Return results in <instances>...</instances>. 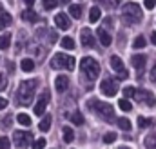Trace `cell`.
<instances>
[{
    "label": "cell",
    "instance_id": "6da1fadb",
    "mask_svg": "<svg viewBox=\"0 0 156 149\" xmlns=\"http://www.w3.org/2000/svg\"><path fill=\"white\" fill-rule=\"evenodd\" d=\"M35 89H37V80H24L16 89V102L22 106H29L35 98Z\"/></svg>",
    "mask_w": 156,
    "mask_h": 149
},
{
    "label": "cell",
    "instance_id": "7a4b0ae2",
    "mask_svg": "<svg viewBox=\"0 0 156 149\" xmlns=\"http://www.w3.org/2000/svg\"><path fill=\"white\" fill-rule=\"evenodd\" d=\"M87 107H89L91 111H94L96 114H100L104 120H107V122H115V109H113L111 104H105V102H102V100L93 98V100L87 102Z\"/></svg>",
    "mask_w": 156,
    "mask_h": 149
},
{
    "label": "cell",
    "instance_id": "3957f363",
    "mask_svg": "<svg viewBox=\"0 0 156 149\" xmlns=\"http://www.w3.org/2000/svg\"><path fill=\"white\" fill-rule=\"evenodd\" d=\"M80 71H83V74L89 80H96L98 74H100V64L91 56H83L80 60Z\"/></svg>",
    "mask_w": 156,
    "mask_h": 149
},
{
    "label": "cell",
    "instance_id": "277c9868",
    "mask_svg": "<svg viewBox=\"0 0 156 149\" xmlns=\"http://www.w3.org/2000/svg\"><path fill=\"white\" fill-rule=\"evenodd\" d=\"M122 15H123V18H125V22L127 24H136V22H140L142 20V7L138 5V4H134V2H129V4H125L123 7H122Z\"/></svg>",
    "mask_w": 156,
    "mask_h": 149
},
{
    "label": "cell",
    "instance_id": "5b68a950",
    "mask_svg": "<svg viewBox=\"0 0 156 149\" xmlns=\"http://www.w3.org/2000/svg\"><path fill=\"white\" fill-rule=\"evenodd\" d=\"M75 56H69V55H64V53H58L51 58V67L53 69H67V71H73L75 69Z\"/></svg>",
    "mask_w": 156,
    "mask_h": 149
},
{
    "label": "cell",
    "instance_id": "8992f818",
    "mask_svg": "<svg viewBox=\"0 0 156 149\" xmlns=\"http://www.w3.org/2000/svg\"><path fill=\"white\" fill-rule=\"evenodd\" d=\"M31 140H33V135L27 133V131H15L13 133V142L16 144L18 149H26Z\"/></svg>",
    "mask_w": 156,
    "mask_h": 149
},
{
    "label": "cell",
    "instance_id": "52a82bcc",
    "mask_svg": "<svg viewBox=\"0 0 156 149\" xmlns=\"http://www.w3.org/2000/svg\"><path fill=\"white\" fill-rule=\"evenodd\" d=\"M100 91L105 95V96H115L118 93V82L116 80H113V78H104L102 80V84H100Z\"/></svg>",
    "mask_w": 156,
    "mask_h": 149
},
{
    "label": "cell",
    "instance_id": "ba28073f",
    "mask_svg": "<svg viewBox=\"0 0 156 149\" xmlns=\"http://www.w3.org/2000/svg\"><path fill=\"white\" fill-rule=\"evenodd\" d=\"M134 98L136 100H140L144 106H147V107H153L156 104V100H154V96L149 93V91H145V89H138L136 93H134Z\"/></svg>",
    "mask_w": 156,
    "mask_h": 149
},
{
    "label": "cell",
    "instance_id": "9c48e42d",
    "mask_svg": "<svg viewBox=\"0 0 156 149\" xmlns=\"http://www.w3.org/2000/svg\"><path fill=\"white\" fill-rule=\"evenodd\" d=\"M111 66H113V69L118 73V78L125 80V78L129 76V73L125 71V67H123V62H122V58H120V56H116V55H113V56H111Z\"/></svg>",
    "mask_w": 156,
    "mask_h": 149
},
{
    "label": "cell",
    "instance_id": "30bf717a",
    "mask_svg": "<svg viewBox=\"0 0 156 149\" xmlns=\"http://www.w3.org/2000/svg\"><path fill=\"white\" fill-rule=\"evenodd\" d=\"M47 102H49V91H44V93L38 96L37 104H35V114H37V116H40V114H44V113H45Z\"/></svg>",
    "mask_w": 156,
    "mask_h": 149
},
{
    "label": "cell",
    "instance_id": "8fae6325",
    "mask_svg": "<svg viewBox=\"0 0 156 149\" xmlns=\"http://www.w3.org/2000/svg\"><path fill=\"white\" fill-rule=\"evenodd\" d=\"M55 24H56L58 29H64V31L71 27V20H69V16H67L66 13H58V15L55 16Z\"/></svg>",
    "mask_w": 156,
    "mask_h": 149
},
{
    "label": "cell",
    "instance_id": "7c38bea8",
    "mask_svg": "<svg viewBox=\"0 0 156 149\" xmlns=\"http://www.w3.org/2000/svg\"><path fill=\"white\" fill-rule=\"evenodd\" d=\"M80 38H82V44L85 47H94V37H93V31L91 29L83 27L82 33H80Z\"/></svg>",
    "mask_w": 156,
    "mask_h": 149
},
{
    "label": "cell",
    "instance_id": "4fadbf2b",
    "mask_svg": "<svg viewBox=\"0 0 156 149\" xmlns=\"http://www.w3.org/2000/svg\"><path fill=\"white\" fill-rule=\"evenodd\" d=\"M55 87H56V91H58V93H64V91L69 87V78H67V76H64V74H58V76H56V80H55Z\"/></svg>",
    "mask_w": 156,
    "mask_h": 149
},
{
    "label": "cell",
    "instance_id": "5bb4252c",
    "mask_svg": "<svg viewBox=\"0 0 156 149\" xmlns=\"http://www.w3.org/2000/svg\"><path fill=\"white\" fill-rule=\"evenodd\" d=\"M96 37H98V40H100V44H102V45H105V47H109V45H111V42H113L111 35H109L104 27H100V29L96 31Z\"/></svg>",
    "mask_w": 156,
    "mask_h": 149
},
{
    "label": "cell",
    "instance_id": "9a60e30c",
    "mask_svg": "<svg viewBox=\"0 0 156 149\" xmlns=\"http://www.w3.org/2000/svg\"><path fill=\"white\" fill-rule=\"evenodd\" d=\"M131 64H133V67H136V69H144L145 64H147V56H145V55H136V56L131 58Z\"/></svg>",
    "mask_w": 156,
    "mask_h": 149
},
{
    "label": "cell",
    "instance_id": "2e32d148",
    "mask_svg": "<svg viewBox=\"0 0 156 149\" xmlns=\"http://www.w3.org/2000/svg\"><path fill=\"white\" fill-rule=\"evenodd\" d=\"M100 16H102L100 7H96V5H94V7H91V9H89V20H91L93 24H94V22H98V20H100Z\"/></svg>",
    "mask_w": 156,
    "mask_h": 149
},
{
    "label": "cell",
    "instance_id": "e0dca14e",
    "mask_svg": "<svg viewBox=\"0 0 156 149\" xmlns=\"http://www.w3.org/2000/svg\"><path fill=\"white\" fill-rule=\"evenodd\" d=\"M20 67H22V71H26V73H31V71L35 69V62H33L31 58H24V60L20 62Z\"/></svg>",
    "mask_w": 156,
    "mask_h": 149
},
{
    "label": "cell",
    "instance_id": "ac0fdd59",
    "mask_svg": "<svg viewBox=\"0 0 156 149\" xmlns=\"http://www.w3.org/2000/svg\"><path fill=\"white\" fill-rule=\"evenodd\" d=\"M49 127H51V116H49V114H45V116L42 118V122L38 124V129L42 131V133H47V131H49Z\"/></svg>",
    "mask_w": 156,
    "mask_h": 149
},
{
    "label": "cell",
    "instance_id": "d6986e66",
    "mask_svg": "<svg viewBox=\"0 0 156 149\" xmlns=\"http://www.w3.org/2000/svg\"><path fill=\"white\" fill-rule=\"evenodd\" d=\"M22 18H24L26 22H37V20H38V16L35 15L33 9H26V11L22 13Z\"/></svg>",
    "mask_w": 156,
    "mask_h": 149
},
{
    "label": "cell",
    "instance_id": "ffe728a7",
    "mask_svg": "<svg viewBox=\"0 0 156 149\" xmlns=\"http://www.w3.org/2000/svg\"><path fill=\"white\" fill-rule=\"evenodd\" d=\"M60 45H62L64 49H69V51H71V49H75V40L71 37H64L60 40Z\"/></svg>",
    "mask_w": 156,
    "mask_h": 149
},
{
    "label": "cell",
    "instance_id": "44dd1931",
    "mask_svg": "<svg viewBox=\"0 0 156 149\" xmlns=\"http://www.w3.org/2000/svg\"><path fill=\"white\" fill-rule=\"evenodd\" d=\"M145 45H147V40H145V37H142V35L136 37L134 42H133V47H134V49H144Z\"/></svg>",
    "mask_w": 156,
    "mask_h": 149
},
{
    "label": "cell",
    "instance_id": "7402d4cb",
    "mask_svg": "<svg viewBox=\"0 0 156 149\" xmlns=\"http://www.w3.org/2000/svg\"><path fill=\"white\" fill-rule=\"evenodd\" d=\"M64 140H66V144H71L75 140V131L71 127H64Z\"/></svg>",
    "mask_w": 156,
    "mask_h": 149
},
{
    "label": "cell",
    "instance_id": "603a6c76",
    "mask_svg": "<svg viewBox=\"0 0 156 149\" xmlns=\"http://www.w3.org/2000/svg\"><path fill=\"white\" fill-rule=\"evenodd\" d=\"M69 13H71L73 18H80V16H82V7H80L78 4H71V5H69Z\"/></svg>",
    "mask_w": 156,
    "mask_h": 149
},
{
    "label": "cell",
    "instance_id": "cb8c5ba5",
    "mask_svg": "<svg viewBox=\"0 0 156 149\" xmlns=\"http://www.w3.org/2000/svg\"><path fill=\"white\" fill-rule=\"evenodd\" d=\"M16 120H18V124H22V125H31V116L26 114V113L16 114Z\"/></svg>",
    "mask_w": 156,
    "mask_h": 149
},
{
    "label": "cell",
    "instance_id": "d4e9b609",
    "mask_svg": "<svg viewBox=\"0 0 156 149\" xmlns=\"http://www.w3.org/2000/svg\"><path fill=\"white\" fill-rule=\"evenodd\" d=\"M154 122H153V118H144V116H138V125H140V129H145V127H151Z\"/></svg>",
    "mask_w": 156,
    "mask_h": 149
},
{
    "label": "cell",
    "instance_id": "484cf974",
    "mask_svg": "<svg viewBox=\"0 0 156 149\" xmlns=\"http://www.w3.org/2000/svg\"><path fill=\"white\" fill-rule=\"evenodd\" d=\"M11 44V35L5 33V35H0V49H7Z\"/></svg>",
    "mask_w": 156,
    "mask_h": 149
},
{
    "label": "cell",
    "instance_id": "4316f807",
    "mask_svg": "<svg viewBox=\"0 0 156 149\" xmlns=\"http://www.w3.org/2000/svg\"><path fill=\"white\" fill-rule=\"evenodd\" d=\"M71 122H73V124H75V125H82V124H83V114H82V113H73V114H71Z\"/></svg>",
    "mask_w": 156,
    "mask_h": 149
},
{
    "label": "cell",
    "instance_id": "83f0119b",
    "mask_svg": "<svg viewBox=\"0 0 156 149\" xmlns=\"http://www.w3.org/2000/svg\"><path fill=\"white\" fill-rule=\"evenodd\" d=\"M116 122H118V127H120V129H123V131H129V129H131V122H129L127 118H118Z\"/></svg>",
    "mask_w": 156,
    "mask_h": 149
},
{
    "label": "cell",
    "instance_id": "f1b7e54d",
    "mask_svg": "<svg viewBox=\"0 0 156 149\" xmlns=\"http://www.w3.org/2000/svg\"><path fill=\"white\" fill-rule=\"evenodd\" d=\"M145 149H156V135H151L145 138Z\"/></svg>",
    "mask_w": 156,
    "mask_h": 149
},
{
    "label": "cell",
    "instance_id": "f546056e",
    "mask_svg": "<svg viewBox=\"0 0 156 149\" xmlns=\"http://www.w3.org/2000/svg\"><path fill=\"white\" fill-rule=\"evenodd\" d=\"M118 106H120V109H122V111H131V109H133V104H131L127 98L120 100V102H118Z\"/></svg>",
    "mask_w": 156,
    "mask_h": 149
},
{
    "label": "cell",
    "instance_id": "4dcf8cb0",
    "mask_svg": "<svg viewBox=\"0 0 156 149\" xmlns=\"http://www.w3.org/2000/svg\"><path fill=\"white\" fill-rule=\"evenodd\" d=\"M42 5H44V9H47V11H49V9H55V7L58 5V2H56V0H44V4H42Z\"/></svg>",
    "mask_w": 156,
    "mask_h": 149
},
{
    "label": "cell",
    "instance_id": "1f68e13d",
    "mask_svg": "<svg viewBox=\"0 0 156 149\" xmlns=\"http://www.w3.org/2000/svg\"><path fill=\"white\" fill-rule=\"evenodd\" d=\"M115 140H116V133H105L104 135V142L105 144H113Z\"/></svg>",
    "mask_w": 156,
    "mask_h": 149
},
{
    "label": "cell",
    "instance_id": "d6a6232c",
    "mask_svg": "<svg viewBox=\"0 0 156 149\" xmlns=\"http://www.w3.org/2000/svg\"><path fill=\"white\" fill-rule=\"evenodd\" d=\"M45 144H47L45 138H38V140H35V144L31 146V149H44L45 147Z\"/></svg>",
    "mask_w": 156,
    "mask_h": 149
},
{
    "label": "cell",
    "instance_id": "836d02e7",
    "mask_svg": "<svg viewBox=\"0 0 156 149\" xmlns=\"http://www.w3.org/2000/svg\"><path fill=\"white\" fill-rule=\"evenodd\" d=\"M0 20H2L4 24H11V20H13V18H11V15H9V13L0 11Z\"/></svg>",
    "mask_w": 156,
    "mask_h": 149
},
{
    "label": "cell",
    "instance_id": "e575fe53",
    "mask_svg": "<svg viewBox=\"0 0 156 149\" xmlns=\"http://www.w3.org/2000/svg\"><path fill=\"white\" fill-rule=\"evenodd\" d=\"M9 138L7 136H0V149H9Z\"/></svg>",
    "mask_w": 156,
    "mask_h": 149
},
{
    "label": "cell",
    "instance_id": "d590c367",
    "mask_svg": "<svg viewBox=\"0 0 156 149\" xmlns=\"http://www.w3.org/2000/svg\"><path fill=\"white\" fill-rule=\"evenodd\" d=\"M134 93H136V89H134V87H125V89H123V95H125V98H131V96H134Z\"/></svg>",
    "mask_w": 156,
    "mask_h": 149
},
{
    "label": "cell",
    "instance_id": "8d00e7d4",
    "mask_svg": "<svg viewBox=\"0 0 156 149\" xmlns=\"http://www.w3.org/2000/svg\"><path fill=\"white\" fill-rule=\"evenodd\" d=\"M5 87H7V78L4 74H0V91H4Z\"/></svg>",
    "mask_w": 156,
    "mask_h": 149
},
{
    "label": "cell",
    "instance_id": "74e56055",
    "mask_svg": "<svg viewBox=\"0 0 156 149\" xmlns=\"http://www.w3.org/2000/svg\"><path fill=\"white\" fill-rule=\"evenodd\" d=\"M144 5H145L147 9H153L156 5V0H144Z\"/></svg>",
    "mask_w": 156,
    "mask_h": 149
},
{
    "label": "cell",
    "instance_id": "f35d334b",
    "mask_svg": "<svg viewBox=\"0 0 156 149\" xmlns=\"http://www.w3.org/2000/svg\"><path fill=\"white\" fill-rule=\"evenodd\" d=\"M151 82L156 85V66L153 67V71H151Z\"/></svg>",
    "mask_w": 156,
    "mask_h": 149
},
{
    "label": "cell",
    "instance_id": "ab89813d",
    "mask_svg": "<svg viewBox=\"0 0 156 149\" xmlns=\"http://www.w3.org/2000/svg\"><path fill=\"white\" fill-rule=\"evenodd\" d=\"M9 124H11V118H9V116H5V118L2 120V125H4V127H5V125L9 127Z\"/></svg>",
    "mask_w": 156,
    "mask_h": 149
},
{
    "label": "cell",
    "instance_id": "60d3db41",
    "mask_svg": "<svg viewBox=\"0 0 156 149\" xmlns=\"http://www.w3.org/2000/svg\"><path fill=\"white\" fill-rule=\"evenodd\" d=\"M5 106H7V100H5V98H2V96H0V111H2V109H4V107H5Z\"/></svg>",
    "mask_w": 156,
    "mask_h": 149
},
{
    "label": "cell",
    "instance_id": "b9f144b4",
    "mask_svg": "<svg viewBox=\"0 0 156 149\" xmlns=\"http://www.w3.org/2000/svg\"><path fill=\"white\" fill-rule=\"evenodd\" d=\"M151 42L156 45V33H151Z\"/></svg>",
    "mask_w": 156,
    "mask_h": 149
},
{
    "label": "cell",
    "instance_id": "7bdbcfd3",
    "mask_svg": "<svg viewBox=\"0 0 156 149\" xmlns=\"http://www.w3.org/2000/svg\"><path fill=\"white\" fill-rule=\"evenodd\" d=\"M24 2H26V5H29V7H31V5L35 4V0H24Z\"/></svg>",
    "mask_w": 156,
    "mask_h": 149
},
{
    "label": "cell",
    "instance_id": "ee69618b",
    "mask_svg": "<svg viewBox=\"0 0 156 149\" xmlns=\"http://www.w3.org/2000/svg\"><path fill=\"white\" fill-rule=\"evenodd\" d=\"M120 2H122V0H113V5H118Z\"/></svg>",
    "mask_w": 156,
    "mask_h": 149
},
{
    "label": "cell",
    "instance_id": "f6af8a7d",
    "mask_svg": "<svg viewBox=\"0 0 156 149\" xmlns=\"http://www.w3.org/2000/svg\"><path fill=\"white\" fill-rule=\"evenodd\" d=\"M4 26H5V24H4V22H2V20H0V31H2V29H4Z\"/></svg>",
    "mask_w": 156,
    "mask_h": 149
},
{
    "label": "cell",
    "instance_id": "bcb514c9",
    "mask_svg": "<svg viewBox=\"0 0 156 149\" xmlns=\"http://www.w3.org/2000/svg\"><path fill=\"white\" fill-rule=\"evenodd\" d=\"M60 2H62V4H69V0H60Z\"/></svg>",
    "mask_w": 156,
    "mask_h": 149
},
{
    "label": "cell",
    "instance_id": "7dc6e473",
    "mask_svg": "<svg viewBox=\"0 0 156 149\" xmlns=\"http://www.w3.org/2000/svg\"><path fill=\"white\" fill-rule=\"evenodd\" d=\"M98 2H105V4H107V0H98Z\"/></svg>",
    "mask_w": 156,
    "mask_h": 149
},
{
    "label": "cell",
    "instance_id": "c3c4849f",
    "mask_svg": "<svg viewBox=\"0 0 156 149\" xmlns=\"http://www.w3.org/2000/svg\"><path fill=\"white\" fill-rule=\"evenodd\" d=\"M120 149H127V147H120Z\"/></svg>",
    "mask_w": 156,
    "mask_h": 149
},
{
    "label": "cell",
    "instance_id": "681fc988",
    "mask_svg": "<svg viewBox=\"0 0 156 149\" xmlns=\"http://www.w3.org/2000/svg\"><path fill=\"white\" fill-rule=\"evenodd\" d=\"M0 11H2V5H0Z\"/></svg>",
    "mask_w": 156,
    "mask_h": 149
}]
</instances>
